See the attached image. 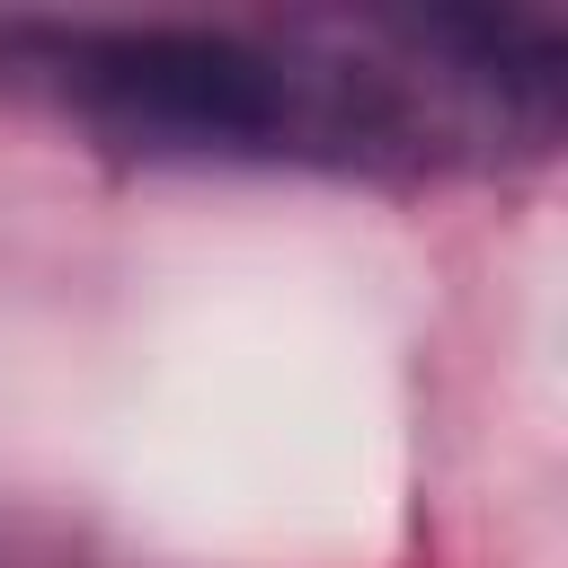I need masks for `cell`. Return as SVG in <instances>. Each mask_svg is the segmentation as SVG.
I'll use <instances>...</instances> for the list:
<instances>
[{
  "label": "cell",
  "instance_id": "obj_1",
  "mask_svg": "<svg viewBox=\"0 0 568 568\" xmlns=\"http://www.w3.org/2000/svg\"><path fill=\"white\" fill-rule=\"evenodd\" d=\"M44 71H62V98L98 124L186 151H284L320 124L293 62L213 27H71L44 36Z\"/></svg>",
  "mask_w": 568,
  "mask_h": 568
}]
</instances>
